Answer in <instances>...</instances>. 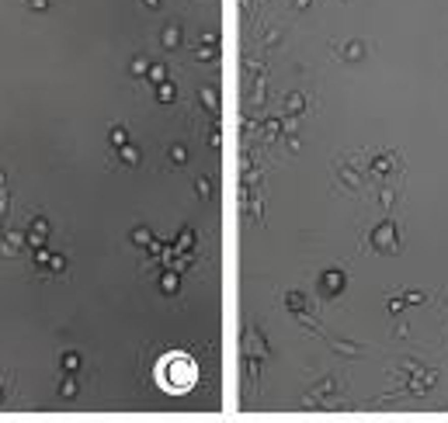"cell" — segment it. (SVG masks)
<instances>
[{
    "label": "cell",
    "instance_id": "cell-1",
    "mask_svg": "<svg viewBox=\"0 0 448 423\" xmlns=\"http://www.w3.org/2000/svg\"><path fill=\"white\" fill-rule=\"evenodd\" d=\"M156 378H160V385H163L167 392H188V388L198 382V368H195V361L184 357V354H167V357L160 361V368H156Z\"/></svg>",
    "mask_w": 448,
    "mask_h": 423
}]
</instances>
